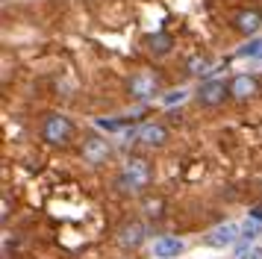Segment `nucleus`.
Returning <instances> with one entry per match:
<instances>
[{"mask_svg": "<svg viewBox=\"0 0 262 259\" xmlns=\"http://www.w3.org/2000/svg\"><path fill=\"white\" fill-rule=\"evenodd\" d=\"M256 77H248V74H238V77H233V82H230V94L236 97V100H248V97H253L256 94Z\"/></svg>", "mask_w": 262, "mask_h": 259, "instance_id": "39448f33", "label": "nucleus"}, {"mask_svg": "<svg viewBox=\"0 0 262 259\" xmlns=\"http://www.w3.org/2000/svg\"><path fill=\"white\" fill-rule=\"evenodd\" d=\"M109 156V144L106 141H100V139H89L83 144V159L85 162H92V165H100L103 159Z\"/></svg>", "mask_w": 262, "mask_h": 259, "instance_id": "0eeeda50", "label": "nucleus"}, {"mask_svg": "<svg viewBox=\"0 0 262 259\" xmlns=\"http://www.w3.org/2000/svg\"><path fill=\"white\" fill-rule=\"evenodd\" d=\"M259 21H262V15L256 9H248V12H242L236 18V30L238 33H245V35H250V33H256L259 30Z\"/></svg>", "mask_w": 262, "mask_h": 259, "instance_id": "9b49d317", "label": "nucleus"}, {"mask_svg": "<svg viewBox=\"0 0 262 259\" xmlns=\"http://www.w3.org/2000/svg\"><path fill=\"white\" fill-rule=\"evenodd\" d=\"M236 259H262V250H256V247H245V245H238Z\"/></svg>", "mask_w": 262, "mask_h": 259, "instance_id": "dca6fc26", "label": "nucleus"}, {"mask_svg": "<svg viewBox=\"0 0 262 259\" xmlns=\"http://www.w3.org/2000/svg\"><path fill=\"white\" fill-rule=\"evenodd\" d=\"M136 139L142 141V144H147V147H156V144H162V141L168 139V133H165V127H159V124H144V127H139Z\"/></svg>", "mask_w": 262, "mask_h": 259, "instance_id": "6e6552de", "label": "nucleus"}, {"mask_svg": "<svg viewBox=\"0 0 262 259\" xmlns=\"http://www.w3.org/2000/svg\"><path fill=\"white\" fill-rule=\"evenodd\" d=\"M97 127H100V130H109V133H115V130H121L124 124H121V121H106V118H100V121H97Z\"/></svg>", "mask_w": 262, "mask_h": 259, "instance_id": "f3484780", "label": "nucleus"}, {"mask_svg": "<svg viewBox=\"0 0 262 259\" xmlns=\"http://www.w3.org/2000/svg\"><path fill=\"white\" fill-rule=\"evenodd\" d=\"M147 47H150L154 53H168V50H171V38H168V35H162V33H156V35H150V38H147Z\"/></svg>", "mask_w": 262, "mask_h": 259, "instance_id": "f8f14e48", "label": "nucleus"}, {"mask_svg": "<svg viewBox=\"0 0 262 259\" xmlns=\"http://www.w3.org/2000/svg\"><path fill=\"white\" fill-rule=\"evenodd\" d=\"M209 62L206 59H201V56H194V59H189V74H194V77H201V74H209Z\"/></svg>", "mask_w": 262, "mask_h": 259, "instance_id": "2eb2a0df", "label": "nucleus"}, {"mask_svg": "<svg viewBox=\"0 0 262 259\" xmlns=\"http://www.w3.org/2000/svg\"><path fill=\"white\" fill-rule=\"evenodd\" d=\"M238 56H242V59H262V38L248 41V45L238 50Z\"/></svg>", "mask_w": 262, "mask_h": 259, "instance_id": "ddd939ff", "label": "nucleus"}, {"mask_svg": "<svg viewBox=\"0 0 262 259\" xmlns=\"http://www.w3.org/2000/svg\"><path fill=\"white\" fill-rule=\"evenodd\" d=\"M256 235H259V224H256V221H245L242 227H238V239H242V242H248V245L256 239Z\"/></svg>", "mask_w": 262, "mask_h": 259, "instance_id": "4468645a", "label": "nucleus"}, {"mask_svg": "<svg viewBox=\"0 0 262 259\" xmlns=\"http://www.w3.org/2000/svg\"><path fill=\"white\" fill-rule=\"evenodd\" d=\"M156 92H159V77L150 74V71H139L130 80V94L136 100H144V97H150V94H156Z\"/></svg>", "mask_w": 262, "mask_h": 259, "instance_id": "f03ea898", "label": "nucleus"}, {"mask_svg": "<svg viewBox=\"0 0 262 259\" xmlns=\"http://www.w3.org/2000/svg\"><path fill=\"white\" fill-rule=\"evenodd\" d=\"M236 239H238V227L236 224H224V227H215L206 242L212 247H227V245H236Z\"/></svg>", "mask_w": 262, "mask_h": 259, "instance_id": "423d86ee", "label": "nucleus"}, {"mask_svg": "<svg viewBox=\"0 0 262 259\" xmlns=\"http://www.w3.org/2000/svg\"><path fill=\"white\" fill-rule=\"evenodd\" d=\"M68 136H71V124H68V118L50 115L48 121H45V139H48L50 144H62V141H68Z\"/></svg>", "mask_w": 262, "mask_h": 259, "instance_id": "7ed1b4c3", "label": "nucleus"}, {"mask_svg": "<svg viewBox=\"0 0 262 259\" xmlns=\"http://www.w3.org/2000/svg\"><path fill=\"white\" fill-rule=\"evenodd\" d=\"M183 100H186V92H171V94H165V103H168V106L183 103Z\"/></svg>", "mask_w": 262, "mask_h": 259, "instance_id": "a211bd4d", "label": "nucleus"}, {"mask_svg": "<svg viewBox=\"0 0 262 259\" xmlns=\"http://www.w3.org/2000/svg\"><path fill=\"white\" fill-rule=\"evenodd\" d=\"M144 235H147V227L139 224V221H133V224H127V227L121 230V245L124 247H139L144 242Z\"/></svg>", "mask_w": 262, "mask_h": 259, "instance_id": "1a4fd4ad", "label": "nucleus"}, {"mask_svg": "<svg viewBox=\"0 0 262 259\" xmlns=\"http://www.w3.org/2000/svg\"><path fill=\"white\" fill-rule=\"evenodd\" d=\"M121 188H127V191H142L147 183H150V168L144 159H130V162L124 165V171H121Z\"/></svg>", "mask_w": 262, "mask_h": 259, "instance_id": "f257e3e1", "label": "nucleus"}, {"mask_svg": "<svg viewBox=\"0 0 262 259\" xmlns=\"http://www.w3.org/2000/svg\"><path fill=\"white\" fill-rule=\"evenodd\" d=\"M250 218H253V221H262V206H253V209H250Z\"/></svg>", "mask_w": 262, "mask_h": 259, "instance_id": "6ab92c4d", "label": "nucleus"}, {"mask_svg": "<svg viewBox=\"0 0 262 259\" xmlns=\"http://www.w3.org/2000/svg\"><path fill=\"white\" fill-rule=\"evenodd\" d=\"M227 92H230V89H227L221 80H209V82H203L201 89H198L194 97H198V103H203V106H215V103H221V100H224Z\"/></svg>", "mask_w": 262, "mask_h": 259, "instance_id": "20e7f679", "label": "nucleus"}, {"mask_svg": "<svg viewBox=\"0 0 262 259\" xmlns=\"http://www.w3.org/2000/svg\"><path fill=\"white\" fill-rule=\"evenodd\" d=\"M154 253H156V259H174L183 253V242L180 239H159L154 245Z\"/></svg>", "mask_w": 262, "mask_h": 259, "instance_id": "9d476101", "label": "nucleus"}]
</instances>
